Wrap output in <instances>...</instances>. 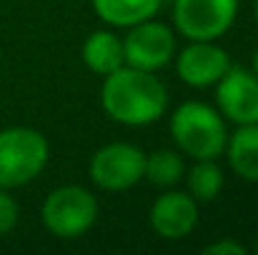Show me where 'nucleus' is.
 Listing matches in <instances>:
<instances>
[{"instance_id": "nucleus-1", "label": "nucleus", "mask_w": 258, "mask_h": 255, "mask_svg": "<svg viewBox=\"0 0 258 255\" xmlns=\"http://www.w3.org/2000/svg\"><path fill=\"white\" fill-rule=\"evenodd\" d=\"M100 108L113 123L143 128L168 113V90L156 73L120 65L103 75Z\"/></svg>"}, {"instance_id": "nucleus-2", "label": "nucleus", "mask_w": 258, "mask_h": 255, "mask_svg": "<svg viewBox=\"0 0 258 255\" xmlns=\"http://www.w3.org/2000/svg\"><path fill=\"white\" fill-rule=\"evenodd\" d=\"M168 128L178 153L190 160H218L223 155L228 128L218 108L203 100H185L173 110Z\"/></svg>"}, {"instance_id": "nucleus-3", "label": "nucleus", "mask_w": 258, "mask_h": 255, "mask_svg": "<svg viewBox=\"0 0 258 255\" xmlns=\"http://www.w3.org/2000/svg\"><path fill=\"white\" fill-rule=\"evenodd\" d=\"M50 160L48 138L25 125L0 130V188L15 190L33 183Z\"/></svg>"}, {"instance_id": "nucleus-4", "label": "nucleus", "mask_w": 258, "mask_h": 255, "mask_svg": "<svg viewBox=\"0 0 258 255\" xmlns=\"http://www.w3.org/2000/svg\"><path fill=\"white\" fill-rule=\"evenodd\" d=\"M40 220L53 238L76 240L95 225L98 198L83 185H60L45 195Z\"/></svg>"}, {"instance_id": "nucleus-5", "label": "nucleus", "mask_w": 258, "mask_h": 255, "mask_svg": "<svg viewBox=\"0 0 258 255\" xmlns=\"http://www.w3.org/2000/svg\"><path fill=\"white\" fill-rule=\"evenodd\" d=\"M146 153L133 143H108L90 155L88 178L98 190L123 193L143 180Z\"/></svg>"}, {"instance_id": "nucleus-6", "label": "nucleus", "mask_w": 258, "mask_h": 255, "mask_svg": "<svg viewBox=\"0 0 258 255\" xmlns=\"http://www.w3.org/2000/svg\"><path fill=\"white\" fill-rule=\"evenodd\" d=\"M236 15L238 0H173V28L185 40H221Z\"/></svg>"}, {"instance_id": "nucleus-7", "label": "nucleus", "mask_w": 258, "mask_h": 255, "mask_svg": "<svg viewBox=\"0 0 258 255\" xmlns=\"http://www.w3.org/2000/svg\"><path fill=\"white\" fill-rule=\"evenodd\" d=\"M123 35V58L125 65L158 73L166 68L175 55V33L171 25L148 18L143 23H136L125 28Z\"/></svg>"}, {"instance_id": "nucleus-8", "label": "nucleus", "mask_w": 258, "mask_h": 255, "mask_svg": "<svg viewBox=\"0 0 258 255\" xmlns=\"http://www.w3.org/2000/svg\"><path fill=\"white\" fill-rule=\"evenodd\" d=\"M216 88V108L233 125H258V75L248 68L231 65Z\"/></svg>"}, {"instance_id": "nucleus-9", "label": "nucleus", "mask_w": 258, "mask_h": 255, "mask_svg": "<svg viewBox=\"0 0 258 255\" xmlns=\"http://www.w3.org/2000/svg\"><path fill=\"white\" fill-rule=\"evenodd\" d=\"M173 58L178 78L198 90L213 88L231 68V58L218 40H188V45Z\"/></svg>"}, {"instance_id": "nucleus-10", "label": "nucleus", "mask_w": 258, "mask_h": 255, "mask_svg": "<svg viewBox=\"0 0 258 255\" xmlns=\"http://www.w3.org/2000/svg\"><path fill=\"white\" fill-rule=\"evenodd\" d=\"M148 223L153 233L163 240H183L198 225V203L183 193L166 188L148 210Z\"/></svg>"}, {"instance_id": "nucleus-11", "label": "nucleus", "mask_w": 258, "mask_h": 255, "mask_svg": "<svg viewBox=\"0 0 258 255\" xmlns=\"http://www.w3.org/2000/svg\"><path fill=\"white\" fill-rule=\"evenodd\" d=\"M223 155L243 183H258V125H236L228 133Z\"/></svg>"}, {"instance_id": "nucleus-12", "label": "nucleus", "mask_w": 258, "mask_h": 255, "mask_svg": "<svg viewBox=\"0 0 258 255\" xmlns=\"http://www.w3.org/2000/svg\"><path fill=\"white\" fill-rule=\"evenodd\" d=\"M81 58H83V63H86V68L90 73L103 78V75L118 70L120 65H125L123 38L115 35L113 30H93L83 40Z\"/></svg>"}, {"instance_id": "nucleus-13", "label": "nucleus", "mask_w": 258, "mask_h": 255, "mask_svg": "<svg viewBox=\"0 0 258 255\" xmlns=\"http://www.w3.org/2000/svg\"><path fill=\"white\" fill-rule=\"evenodd\" d=\"M95 15L110 28H131L156 18L163 0H90Z\"/></svg>"}, {"instance_id": "nucleus-14", "label": "nucleus", "mask_w": 258, "mask_h": 255, "mask_svg": "<svg viewBox=\"0 0 258 255\" xmlns=\"http://www.w3.org/2000/svg\"><path fill=\"white\" fill-rule=\"evenodd\" d=\"M185 180V193L196 200V203H211L221 195L223 190V170L218 165V160H193V165L183 173Z\"/></svg>"}, {"instance_id": "nucleus-15", "label": "nucleus", "mask_w": 258, "mask_h": 255, "mask_svg": "<svg viewBox=\"0 0 258 255\" xmlns=\"http://www.w3.org/2000/svg\"><path fill=\"white\" fill-rule=\"evenodd\" d=\"M183 158L178 150H156V153H146V168H143V180H148L156 188H173L183 180Z\"/></svg>"}, {"instance_id": "nucleus-16", "label": "nucleus", "mask_w": 258, "mask_h": 255, "mask_svg": "<svg viewBox=\"0 0 258 255\" xmlns=\"http://www.w3.org/2000/svg\"><path fill=\"white\" fill-rule=\"evenodd\" d=\"M20 220V205L10 190L0 188V235H8Z\"/></svg>"}, {"instance_id": "nucleus-17", "label": "nucleus", "mask_w": 258, "mask_h": 255, "mask_svg": "<svg viewBox=\"0 0 258 255\" xmlns=\"http://www.w3.org/2000/svg\"><path fill=\"white\" fill-rule=\"evenodd\" d=\"M203 253L206 255H246L248 248H246L243 243L233 240V238H221V240H216V243H208V245L203 248Z\"/></svg>"}, {"instance_id": "nucleus-18", "label": "nucleus", "mask_w": 258, "mask_h": 255, "mask_svg": "<svg viewBox=\"0 0 258 255\" xmlns=\"http://www.w3.org/2000/svg\"><path fill=\"white\" fill-rule=\"evenodd\" d=\"M251 70H253V73H256V75H258V50H256V53H253V68H251Z\"/></svg>"}, {"instance_id": "nucleus-19", "label": "nucleus", "mask_w": 258, "mask_h": 255, "mask_svg": "<svg viewBox=\"0 0 258 255\" xmlns=\"http://www.w3.org/2000/svg\"><path fill=\"white\" fill-rule=\"evenodd\" d=\"M256 20H258V0H256Z\"/></svg>"}, {"instance_id": "nucleus-20", "label": "nucleus", "mask_w": 258, "mask_h": 255, "mask_svg": "<svg viewBox=\"0 0 258 255\" xmlns=\"http://www.w3.org/2000/svg\"><path fill=\"white\" fill-rule=\"evenodd\" d=\"M253 250H256V253H258V240H256V245H253Z\"/></svg>"}]
</instances>
